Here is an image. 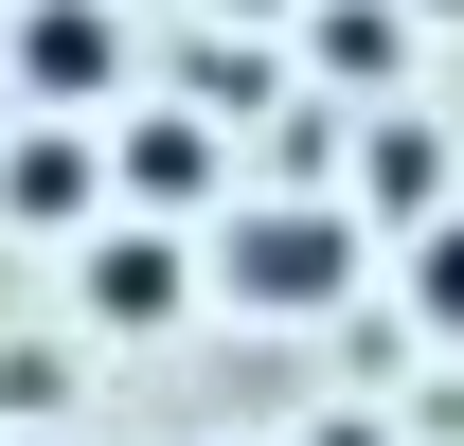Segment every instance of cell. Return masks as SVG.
<instances>
[{"instance_id":"obj_4","label":"cell","mask_w":464,"mask_h":446,"mask_svg":"<svg viewBox=\"0 0 464 446\" xmlns=\"http://www.w3.org/2000/svg\"><path fill=\"white\" fill-rule=\"evenodd\" d=\"M0 215H18V232H90V215H108V143L36 108L18 143H0Z\"/></svg>"},{"instance_id":"obj_8","label":"cell","mask_w":464,"mask_h":446,"mask_svg":"<svg viewBox=\"0 0 464 446\" xmlns=\"http://www.w3.org/2000/svg\"><path fill=\"white\" fill-rule=\"evenodd\" d=\"M411 322H429V339H464V215H429V232H411Z\"/></svg>"},{"instance_id":"obj_3","label":"cell","mask_w":464,"mask_h":446,"mask_svg":"<svg viewBox=\"0 0 464 446\" xmlns=\"http://www.w3.org/2000/svg\"><path fill=\"white\" fill-rule=\"evenodd\" d=\"M179 304H197V250H179L161 215H108V232H90V322H108V339H161Z\"/></svg>"},{"instance_id":"obj_2","label":"cell","mask_w":464,"mask_h":446,"mask_svg":"<svg viewBox=\"0 0 464 446\" xmlns=\"http://www.w3.org/2000/svg\"><path fill=\"white\" fill-rule=\"evenodd\" d=\"M0 90H18V108H54V125H90V108L125 90V0H18Z\"/></svg>"},{"instance_id":"obj_10","label":"cell","mask_w":464,"mask_h":446,"mask_svg":"<svg viewBox=\"0 0 464 446\" xmlns=\"http://www.w3.org/2000/svg\"><path fill=\"white\" fill-rule=\"evenodd\" d=\"M250 18H268V0H250Z\"/></svg>"},{"instance_id":"obj_1","label":"cell","mask_w":464,"mask_h":446,"mask_svg":"<svg viewBox=\"0 0 464 446\" xmlns=\"http://www.w3.org/2000/svg\"><path fill=\"white\" fill-rule=\"evenodd\" d=\"M197 268H215L250 322H322V304L357 286V215H322V197H250V215H215Z\"/></svg>"},{"instance_id":"obj_7","label":"cell","mask_w":464,"mask_h":446,"mask_svg":"<svg viewBox=\"0 0 464 446\" xmlns=\"http://www.w3.org/2000/svg\"><path fill=\"white\" fill-rule=\"evenodd\" d=\"M357 197H375V215H429V197H447L429 125H375V143H357Z\"/></svg>"},{"instance_id":"obj_5","label":"cell","mask_w":464,"mask_h":446,"mask_svg":"<svg viewBox=\"0 0 464 446\" xmlns=\"http://www.w3.org/2000/svg\"><path fill=\"white\" fill-rule=\"evenodd\" d=\"M108 197H125V215H197V197H215V125H125V143H108Z\"/></svg>"},{"instance_id":"obj_9","label":"cell","mask_w":464,"mask_h":446,"mask_svg":"<svg viewBox=\"0 0 464 446\" xmlns=\"http://www.w3.org/2000/svg\"><path fill=\"white\" fill-rule=\"evenodd\" d=\"M304 446H393V429H375V411H322V429H304Z\"/></svg>"},{"instance_id":"obj_6","label":"cell","mask_w":464,"mask_h":446,"mask_svg":"<svg viewBox=\"0 0 464 446\" xmlns=\"http://www.w3.org/2000/svg\"><path fill=\"white\" fill-rule=\"evenodd\" d=\"M304 54L340 72V90H393V72H411V18H393V0H322V18H304Z\"/></svg>"}]
</instances>
